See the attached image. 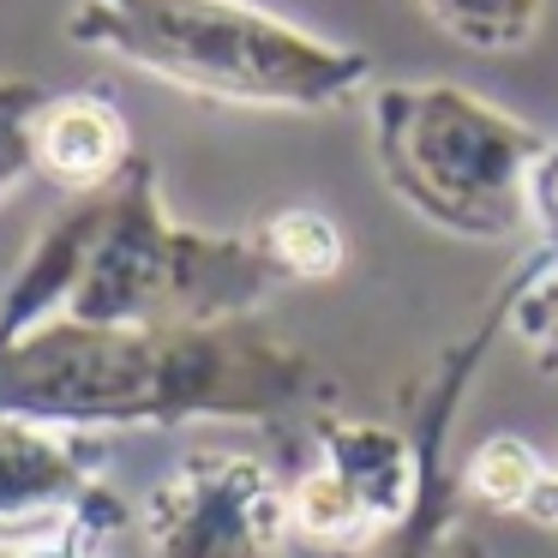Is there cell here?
Segmentation results:
<instances>
[{"mask_svg": "<svg viewBox=\"0 0 558 558\" xmlns=\"http://www.w3.org/2000/svg\"><path fill=\"white\" fill-rule=\"evenodd\" d=\"M325 390L318 361L258 318L186 330L49 318L0 337V414L61 433L282 421Z\"/></svg>", "mask_w": 558, "mask_h": 558, "instance_id": "1", "label": "cell"}, {"mask_svg": "<svg viewBox=\"0 0 558 558\" xmlns=\"http://www.w3.org/2000/svg\"><path fill=\"white\" fill-rule=\"evenodd\" d=\"M66 43L169 90L265 114H337L373 90V54L258 0H73Z\"/></svg>", "mask_w": 558, "mask_h": 558, "instance_id": "2", "label": "cell"}, {"mask_svg": "<svg viewBox=\"0 0 558 558\" xmlns=\"http://www.w3.org/2000/svg\"><path fill=\"white\" fill-rule=\"evenodd\" d=\"M90 198V246L78 289L61 318L78 325H133V330H186L258 318L282 289L258 234L193 229L169 210L162 174L150 157Z\"/></svg>", "mask_w": 558, "mask_h": 558, "instance_id": "3", "label": "cell"}, {"mask_svg": "<svg viewBox=\"0 0 558 558\" xmlns=\"http://www.w3.org/2000/svg\"><path fill=\"white\" fill-rule=\"evenodd\" d=\"M366 138L385 193L457 241H510L529 229V174L546 133L450 78H397L366 90Z\"/></svg>", "mask_w": 558, "mask_h": 558, "instance_id": "4", "label": "cell"}, {"mask_svg": "<svg viewBox=\"0 0 558 558\" xmlns=\"http://www.w3.org/2000/svg\"><path fill=\"white\" fill-rule=\"evenodd\" d=\"M145 558H282L289 481L253 450H193L138 498Z\"/></svg>", "mask_w": 558, "mask_h": 558, "instance_id": "5", "label": "cell"}, {"mask_svg": "<svg viewBox=\"0 0 558 558\" xmlns=\"http://www.w3.org/2000/svg\"><path fill=\"white\" fill-rule=\"evenodd\" d=\"M505 337V289L474 313V325L462 337H450L433 361L414 373L409 402H402V421L421 426L426 438V493L414 505V517L402 529L378 534L366 553L349 558H486V534L481 522L469 517V498H462V481L450 469V433H457V414L469 409L474 378H481L493 342Z\"/></svg>", "mask_w": 558, "mask_h": 558, "instance_id": "6", "label": "cell"}, {"mask_svg": "<svg viewBox=\"0 0 558 558\" xmlns=\"http://www.w3.org/2000/svg\"><path fill=\"white\" fill-rule=\"evenodd\" d=\"M102 462L109 450L90 433L0 414V553H19L102 505L114 493Z\"/></svg>", "mask_w": 558, "mask_h": 558, "instance_id": "7", "label": "cell"}, {"mask_svg": "<svg viewBox=\"0 0 558 558\" xmlns=\"http://www.w3.org/2000/svg\"><path fill=\"white\" fill-rule=\"evenodd\" d=\"M313 462L354 486L378 529H402L426 493V438L414 421H361V414H318L306 426Z\"/></svg>", "mask_w": 558, "mask_h": 558, "instance_id": "8", "label": "cell"}, {"mask_svg": "<svg viewBox=\"0 0 558 558\" xmlns=\"http://www.w3.org/2000/svg\"><path fill=\"white\" fill-rule=\"evenodd\" d=\"M133 126L102 90H54L37 121V174L73 198L102 193L133 169Z\"/></svg>", "mask_w": 558, "mask_h": 558, "instance_id": "9", "label": "cell"}, {"mask_svg": "<svg viewBox=\"0 0 558 558\" xmlns=\"http://www.w3.org/2000/svg\"><path fill=\"white\" fill-rule=\"evenodd\" d=\"M546 469L553 462L529 445L522 433H493L457 462V481H462V498L481 510H505V517H522L529 498L541 493Z\"/></svg>", "mask_w": 558, "mask_h": 558, "instance_id": "10", "label": "cell"}, {"mask_svg": "<svg viewBox=\"0 0 558 558\" xmlns=\"http://www.w3.org/2000/svg\"><path fill=\"white\" fill-rule=\"evenodd\" d=\"M450 43L474 54H517L541 37L546 0H414Z\"/></svg>", "mask_w": 558, "mask_h": 558, "instance_id": "11", "label": "cell"}, {"mask_svg": "<svg viewBox=\"0 0 558 558\" xmlns=\"http://www.w3.org/2000/svg\"><path fill=\"white\" fill-rule=\"evenodd\" d=\"M258 241H265L270 265L282 270V282H330L349 265V234L337 229V217L313 205H289L277 217L258 222Z\"/></svg>", "mask_w": 558, "mask_h": 558, "instance_id": "12", "label": "cell"}, {"mask_svg": "<svg viewBox=\"0 0 558 558\" xmlns=\"http://www.w3.org/2000/svg\"><path fill=\"white\" fill-rule=\"evenodd\" d=\"M498 289H505V337H517L522 354L558 378V258L529 253Z\"/></svg>", "mask_w": 558, "mask_h": 558, "instance_id": "13", "label": "cell"}, {"mask_svg": "<svg viewBox=\"0 0 558 558\" xmlns=\"http://www.w3.org/2000/svg\"><path fill=\"white\" fill-rule=\"evenodd\" d=\"M49 97L54 90H43L37 78L0 73V198L37 174V121Z\"/></svg>", "mask_w": 558, "mask_h": 558, "instance_id": "14", "label": "cell"}, {"mask_svg": "<svg viewBox=\"0 0 558 558\" xmlns=\"http://www.w3.org/2000/svg\"><path fill=\"white\" fill-rule=\"evenodd\" d=\"M126 522H133V505H126L121 493H109L102 505H90L85 517L66 522V529L43 534V541L19 546V553H7V558H109V541Z\"/></svg>", "mask_w": 558, "mask_h": 558, "instance_id": "15", "label": "cell"}, {"mask_svg": "<svg viewBox=\"0 0 558 558\" xmlns=\"http://www.w3.org/2000/svg\"><path fill=\"white\" fill-rule=\"evenodd\" d=\"M529 229H534V253L558 258V138H546L541 162L529 174Z\"/></svg>", "mask_w": 558, "mask_h": 558, "instance_id": "16", "label": "cell"}, {"mask_svg": "<svg viewBox=\"0 0 558 558\" xmlns=\"http://www.w3.org/2000/svg\"><path fill=\"white\" fill-rule=\"evenodd\" d=\"M0 282H7V270H0Z\"/></svg>", "mask_w": 558, "mask_h": 558, "instance_id": "17", "label": "cell"}]
</instances>
